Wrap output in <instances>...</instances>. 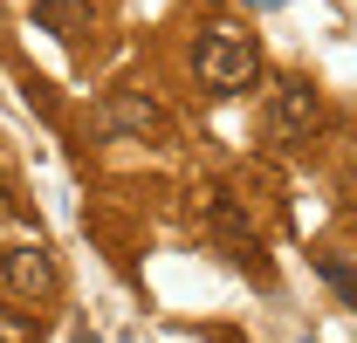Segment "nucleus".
I'll use <instances>...</instances> for the list:
<instances>
[{"label":"nucleus","mask_w":357,"mask_h":343,"mask_svg":"<svg viewBox=\"0 0 357 343\" xmlns=\"http://www.w3.org/2000/svg\"><path fill=\"white\" fill-rule=\"evenodd\" d=\"M7 213H14V199H7V185H0V220H7Z\"/></svg>","instance_id":"9"},{"label":"nucleus","mask_w":357,"mask_h":343,"mask_svg":"<svg viewBox=\"0 0 357 343\" xmlns=\"http://www.w3.org/2000/svg\"><path fill=\"white\" fill-rule=\"evenodd\" d=\"M35 337V323H28V316H7V309H0V343H28Z\"/></svg>","instance_id":"7"},{"label":"nucleus","mask_w":357,"mask_h":343,"mask_svg":"<svg viewBox=\"0 0 357 343\" xmlns=\"http://www.w3.org/2000/svg\"><path fill=\"white\" fill-rule=\"evenodd\" d=\"M69 343H103V337H96V330H89V323H76V337H69Z\"/></svg>","instance_id":"8"},{"label":"nucleus","mask_w":357,"mask_h":343,"mask_svg":"<svg viewBox=\"0 0 357 343\" xmlns=\"http://www.w3.org/2000/svg\"><path fill=\"white\" fill-rule=\"evenodd\" d=\"M192 69H199V83L213 89V96H234V89H248L261 76V48H255V35H241V28H206L199 48H192Z\"/></svg>","instance_id":"1"},{"label":"nucleus","mask_w":357,"mask_h":343,"mask_svg":"<svg viewBox=\"0 0 357 343\" xmlns=\"http://www.w3.org/2000/svg\"><path fill=\"white\" fill-rule=\"evenodd\" d=\"M316 124H323V96H316V83L289 76V83H275V89H268V137L296 144V137H310Z\"/></svg>","instance_id":"2"},{"label":"nucleus","mask_w":357,"mask_h":343,"mask_svg":"<svg viewBox=\"0 0 357 343\" xmlns=\"http://www.w3.org/2000/svg\"><path fill=\"white\" fill-rule=\"evenodd\" d=\"M316 268H323V282L337 289V302H351V261H344L337 247H330V254H316Z\"/></svg>","instance_id":"6"},{"label":"nucleus","mask_w":357,"mask_h":343,"mask_svg":"<svg viewBox=\"0 0 357 343\" xmlns=\"http://www.w3.org/2000/svg\"><path fill=\"white\" fill-rule=\"evenodd\" d=\"M0 282H7V296H21V302H48L62 275H55V254L42 241H21V247L0 254Z\"/></svg>","instance_id":"4"},{"label":"nucleus","mask_w":357,"mask_h":343,"mask_svg":"<svg viewBox=\"0 0 357 343\" xmlns=\"http://www.w3.org/2000/svg\"><path fill=\"white\" fill-rule=\"evenodd\" d=\"M35 28H48L62 48H83V35L96 28L89 0H35Z\"/></svg>","instance_id":"5"},{"label":"nucleus","mask_w":357,"mask_h":343,"mask_svg":"<svg viewBox=\"0 0 357 343\" xmlns=\"http://www.w3.org/2000/svg\"><path fill=\"white\" fill-rule=\"evenodd\" d=\"M96 124L103 137H165V110L144 96V89H103V103H96Z\"/></svg>","instance_id":"3"}]
</instances>
